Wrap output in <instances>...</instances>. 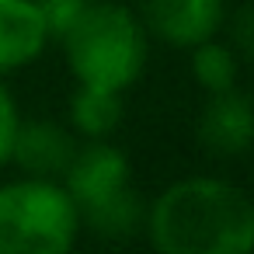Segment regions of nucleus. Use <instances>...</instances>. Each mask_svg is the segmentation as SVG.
I'll return each instance as SVG.
<instances>
[{"label": "nucleus", "mask_w": 254, "mask_h": 254, "mask_svg": "<svg viewBox=\"0 0 254 254\" xmlns=\"http://www.w3.org/2000/svg\"><path fill=\"white\" fill-rule=\"evenodd\" d=\"M237 35H240V42H244V53H251V11H240Z\"/></svg>", "instance_id": "nucleus-14"}, {"label": "nucleus", "mask_w": 254, "mask_h": 254, "mask_svg": "<svg viewBox=\"0 0 254 254\" xmlns=\"http://www.w3.org/2000/svg\"><path fill=\"white\" fill-rule=\"evenodd\" d=\"M191 73L202 87H209L212 94H223V91H233V80H237V63L230 56V49L223 46H209L198 42L195 56H191Z\"/></svg>", "instance_id": "nucleus-10"}, {"label": "nucleus", "mask_w": 254, "mask_h": 254, "mask_svg": "<svg viewBox=\"0 0 254 254\" xmlns=\"http://www.w3.org/2000/svg\"><path fill=\"white\" fill-rule=\"evenodd\" d=\"M150 237L164 254H244L254 240V209L226 181H181L157 198Z\"/></svg>", "instance_id": "nucleus-1"}, {"label": "nucleus", "mask_w": 254, "mask_h": 254, "mask_svg": "<svg viewBox=\"0 0 254 254\" xmlns=\"http://www.w3.org/2000/svg\"><path fill=\"white\" fill-rule=\"evenodd\" d=\"M73 139L49 126V122H35V126H25V129H14V143H11V157L32 171V174H60L70 167L73 160Z\"/></svg>", "instance_id": "nucleus-8"}, {"label": "nucleus", "mask_w": 254, "mask_h": 254, "mask_svg": "<svg viewBox=\"0 0 254 254\" xmlns=\"http://www.w3.org/2000/svg\"><path fill=\"white\" fill-rule=\"evenodd\" d=\"M14 129H18V112L11 94L0 87V164L11 157V143H14Z\"/></svg>", "instance_id": "nucleus-13"}, {"label": "nucleus", "mask_w": 254, "mask_h": 254, "mask_svg": "<svg viewBox=\"0 0 254 254\" xmlns=\"http://www.w3.org/2000/svg\"><path fill=\"white\" fill-rule=\"evenodd\" d=\"M80 209L53 181L0 188V254H63L73 247Z\"/></svg>", "instance_id": "nucleus-3"}, {"label": "nucleus", "mask_w": 254, "mask_h": 254, "mask_svg": "<svg viewBox=\"0 0 254 254\" xmlns=\"http://www.w3.org/2000/svg\"><path fill=\"white\" fill-rule=\"evenodd\" d=\"M87 219H91V226L98 230V233H105V237H126V233H132V226L139 223V202H136V195L126 188L122 195H115L112 202H105V205H98V209H91V212H84Z\"/></svg>", "instance_id": "nucleus-11"}, {"label": "nucleus", "mask_w": 254, "mask_h": 254, "mask_svg": "<svg viewBox=\"0 0 254 254\" xmlns=\"http://www.w3.org/2000/svg\"><path fill=\"white\" fill-rule=\"evenodd\" d=\"M46 28L32 0H0V70L35 60L46 46Z\"/></svg>", "instance_id": "nucleus-6"}, {"label": "nucleus", "mask_w": 254, "mask_h": 254, "mask_svg": "<svg viewBox=\"0 0 254 254\" xmlns=\"http://www.w3.org/2000/svg\"><path fill=\"white\" fill-rule=\"evenodd\" d=\"M63 39L70 66L84 87L122 91L143 70L146 56L143 32L136 18L115 4H94V7L87 4V11Z\"/></svg>", "instance_id": "nucleus-2"}, {"label": "nucleus", "mask_w": 254, "mask_h": 254, "mask_svg": "<svg viewBox=\"0 0 254 254\" xmlns=\"http://www.w3.org/2000/svg\"><path fill=\"white\" fill-rule=\"evenodd\" d=\"M198 136L212 153H240L251 143V105L247 98L223 91L209 101L198 122Z\"/></svg>", "instance_id": "nucleus-7"}, {"label": "nucleus", "mask_w": 254, "mask_h": 254, "mask_svg": "<svg viewBox=\"0 0 254 254\" xmlns=\"http://www.w3.org/2000/svg\"><path fill=\"white\" fill-rule=\"evenodd\" d=\"M126 188H129V164L115 146L94 143V146L73 153V160L66 167V191L80 212H91V209L112 202Z\"/></svg>", "instance_id": "nucleus-4"}, {"label": "nucleus", "mask_w": 254, "mask_h": 254, "mask_svg": "<svg viewBox=\"0 0 254 254\" xmlns=\"http://www.w3.org/2000/svg\"><path fill=\"white\" fill-rule=\"evenodd\" d=\"M143 7L150 28L174 46L205 42L223 18V0H143Z\"/></svg>", "instance_id": "nucleus-5"}, {"label": "nucleus", "mask_w": 254, "mask_h": 254, "mask_svg": "<svg viewBox=\"0 0 254 254\" xmlns=\"http://www.w3.org/2000/svg\"><path fill=\"white\" fill-rule=\"evenodd\" d=\"M32 4H35V11L42 18L46 35H60L63 39L77 25V18L87 11L91 0H32Z\"/></svg>", "instance_id": "nucleus-12"}, {"label": "nucleus", "mask_w": 254, "mask_h": 254, "mask_svg": "<svg viewBox=\"0 0 254 254\" xmlns=\"http://www.w3.org/2000/svg\"><path fill=\"white\" fill-rule=\"evenodd\" d=\"M122 119V101L119 91H101V87H84L73 98V122L87 136H105L119 126Z\"/></svg>", "instance_id": "nucleus-9"}]
</instances>
